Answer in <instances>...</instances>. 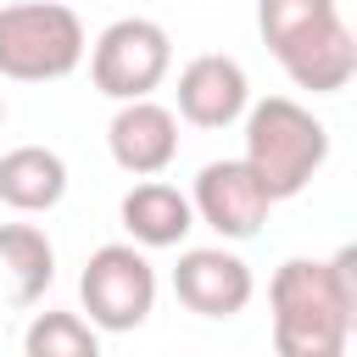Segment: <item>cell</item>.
I'll list each match as a JSON object with an SVG mask.
<instances>
[{"label":"cell","mask_w":357,"mask_h":357,"mask_svg":"<svg viewBox=\"0 0 357 357\" xmlns=\"http://www.w3.org/2000/svg\"><path fill=\"white\" fill-rule=\"evenodd\" d=\"M268 307L279 357H346L357 324V251L340 245L329 262H279V273L268 279Z\"/></svg>","instance_id":"1"},{"label":"cell","mask_w":357,"mask_h":357,"mask_svg":"<svg viewBox=\"0 0 357 357\" xmlns=\"http://www.w3.org/2000/svg\"><path fill=\"white\" fill-rule=\"evenodd\" d=\"M240 162L257 173V184L268 190V201H290L329 162V128L301 100L268 95V100L245 106V156Z\"/></svg>","instance_id":"2"},{"label":"cell","mask_w":357,"mask_h":357,"mask_svg":"<svg viewBox=\"0 0 357 357\" xmlns=\"http://www.w3.org/2000/svg\"><path fill=\"white\" fill-rule=\"evenodd\" d=\"M89 39L73 6L61 0H17L0 6V78L50 84L84 61Z\"/></svg>","instance_id":"3"},{"label":"cell","mask_w":357,"mask_h":357,"mask_svg":"<svg viewBox=\"0 0 357 357\" xmlns=\"http://www.w3.org/2000/svg\"><path fill=\"white\" fill-rule=\"evenodd\" d=\"M78 301H84V312H89L95 329L128 335L156 307V268L145 262V251L134 240L95 245L89 262H84V273H78Z\"/></svg>","instance_id":"4"},{"label":"cell","mask_w":357,"mask_h":357,"mask_svg":"<svg viewBox=\"0 0 357 357\" xmlns=\"http://www.w3.org/2000/svg\"><path fill=\"white\" fill-rule=\"evenodd\" d=\"M173 67V39L151 17H117L89 45V78L106 100H145Z\"/></svg>","instance_id":"5"},{"label":"cell","mask_w":357,"mask_h":357,"mask_svg":"<svg viewBox=\"0 0 357 357\" xmlns=\"http://www.w3.org/2000/svg\"><path fill=\"white\" fill-rule=\"evenodd\" d=\"M268 190L257 184V173L240 162V156H223V162H206L195 173V190H190V212L218 229L223 240H251L262 223H268Z\"/></svg>","instance_id":"6"},{"label":"cell","mask_w":357,"mask_h":357,"mask_svg":"<svg viewBox=\"0 0 357 357\" xmlns=\"http://www.w3.org/2000/svg\"><path fill=\"white\" fill-rule=\"evenodd\" d=\"M257 279L245 268V257L223 251V245H190L178 251V268H173V296L201 312V318H234L245 312Z\"/></svg>","instance_id":"7"},{"label":"cell","mask_w":357,"mask_h":357,"mask_svg":"<svg viewBox=\"0 0 357 357\" xmlns=\"http://www.w3.org/2000/svg\"><path fill=\"white\" fill-rule=\"evenodd\" d=\"M106 151L123 173L134 178H156L173 156H178V117L167 106L145 100H117L112 123H106Z\"/></svg>","instance_id":"8"},{"label":"cell","mask_w":357,"mask_h":357,"mask_svg":"<svg viewBox=\"0 0 357 357\" xmlns=\"http://www.w3.org/2000/svg\"><path fill=\"white\" fill-rule=\"evenodd\" d=\"M245 106H251V84H245V67L234 56L206 50V56L184 61V73H178V117L184 123L229 128L245 117Z\"/></svg>","instance_id":"9"},{"label":"cell","mask_w":357,"mask_h":357,"mask_svg":"<svg viewBox=\"0 0 357 357\" xmlns=\"http://www.w3.org/2000/svg\"><path fill=\"white\" fill-rule=\"evenodd\" d=\"M273 61L284 67V78L296 89H312V95H340L357 73V39L346 28V17L335 11L329 22L307 28L301 39H290L284 50H273Z\"/></svg>","instance_id":"10"},{"label":"cell","mask_w":357,"mask_h":357,"mask_svg":"<svg viewBox=\"0 0 357 357\" xmlns=\"http://www.w3.org/2000/svg\"><path fill=\"white\" fill-rule=\"evenodd\" d=\"M117 218H123V229H128V240H134L139 251H167V245H184V234L195 229L190 195H184V190H173V184H162V178L134 184V190L123 195Z\"/></svg>","instance_id":"11"},{"label":"cell","mask_w":357,"mask_h":357,"mask_svg":"<svg viewBox=\"0 0 357 357\" xmlns=\"http://www.w3.org/2000/svg\"><path fill=\"white\" fill-rule=\"evenodd\" d=\"M56 279V245L33 223H0V296L11 307H33Z\"/></svg>","instance_id":"12"},{"label":"cell","mask_w":357,"mask_h":357,"mask_svg":"<svg viewBox=\"0 0 357 357\" xmlns=\"http://www.w3.org/2000/svg\"><path fill=\"white\" fill-rule=\"evenodd\" d=\"M67 195V162L50 145H17L0 156V201L11 212H50Z\"/></svg>","instance_id":"13"},{"label":"cell","mask_w":357,"mask_h":357,"mask_svg":"<svg viewBox=\"0 0 357 357\" xmlns=\"http://www.w3.org/2000/svg\"><path fill=\"white\" fill-rule=\"evenodd\" d=\"M22 357H100V329L84 312H33L22 329Z\"/></svg>","instance_id":"14"},{"label":"cell","mask_w":357,"mask_h":357,"mask_svg":"<svg viewBox=\"0 0 357 357\" xmlns=\"http://www.w3.org/2000/svg\"><path fill=\"white\" fill-rule=\"evenodd\" d=\"M335 11H340L335 0H257V28H262L268 50H284L290 39H301L307 28L329 22Z\"/></svg>","instance_id":"15"},{"label":"cell","mask_w":357,"mask_h":357,"mask_svg":"<svg viewBox=\"0 0 357 357\" xmlns=\"http://www.w3.org/2000/svg\"><path fill=\"white\" fill-rule=\"evenodd\" d=\"M0 123H6V100H0Z\"/></svg>","instance_id":"16"}]
</instances>
